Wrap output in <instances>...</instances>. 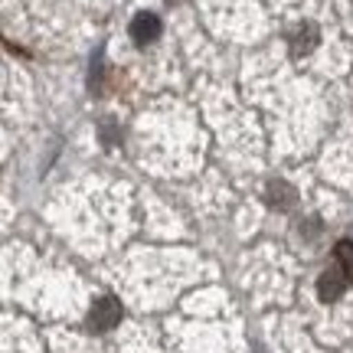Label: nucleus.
I'll return each mask as SVG.
<instances>
[{"instance_id":"obj_1","label":"nucleus","mask_w":353,"mask_h":353,"mask_svg":"<svg viewBox=\"0 0 353 353\" xmlns=\"http://www.w3.org/2000/svg\"><path fill=\"white\" fill-rule=\"evenodd\" d=\"M118 321H121V304L114 301V298H99V301L92 304L88 324L95 330H112Z\"/></svg>"},{"instance_id":"obj_2","label":"nucleus","mask_w":353,"mask_h":353,"mask_svg":"<svg viewBox=\"0 0 353 353\" xmlns=\"http://www.w3.org/2000/svg\"><path fill=\"white\" fill-rule=\"evenodd\" d=\"M347 272H343L341 265H334V268H327L324 275H321V281H317V294H321V301H337L343 294V288H347Z\"/></svg>"},{"instance_id":"obj_3","label":"nucleus","mask_w":353,"mask_h":353,"mask_svg":"<svg viewBox=\"0 0 353 353\" xmlns=\"http://www.w3.org/2000/svg\"><path fill=\"white\" fill-rule=\"evenodd\" d=\"M161 37V20L154 17V13H138L134 20H131V39L141 43V46H148L154 39Z\"/></svg>"},{"instance_id":"obj_4","label":"nucleus","mask_w":353,"mask_h":353,"mask_svg":"<svg viewBox=\"0 0 353 353\" xmlns=\"http://www.w3.org/2000/svg\"><path fill=\"white\" fill-rule=\"evenodd\" d=\"M317 46V26L314 23H304L298 33H294V52H311Z\"/></svg>"},{"instance_id":"obj_5","label":"nucleus","mask_w":353,"mask_h":353,"mask_svg":"<svg viewBox=\"0 0 353 353\" xmlns=\"http://www.w3.org/2000/svg\"><path fill=\"white\" fill-rule=\"evenodd\" d=\"M268 200H272V206H281V210H288L291 203H294V190H291L288 183L275 180V183L268 187Z\"/></svg>"},{"instance_id":"obj_6","label":"nucleus","mask_w":353,"mask_h":353,"mask_svg":"<svg viewBox=\"0 0 353 353\" xmlns=\"http://www.w3.org/2000/svg\"><path fill=\"white\" fill-rule=\"evenodd\" d=\"M337 265H341L343 272H347V278L353 281V242H341V245H337Z\"/></svg>"}]
</instances>
